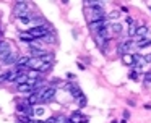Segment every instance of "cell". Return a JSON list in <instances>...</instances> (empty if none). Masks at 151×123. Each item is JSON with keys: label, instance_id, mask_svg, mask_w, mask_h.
<instances>
[{"label": "cell", "instance_id": "6da1fadb", "mask_svg": "<svg viewBox=\"0 0 151 123\" xmlns=\"http://www.w3.org/2000/svg\"><path fill=\"white\" fill-rule=\"evenodd\" d=\"M85 16L88 19V23H96V21L106 19V11H104V8H88L86 6Z\"/></svg>", "mask_w": 151, "mask_h": 123}, {"label": "cell", "instance_id": "7a4b0ae2", "mask_svg": "<svg viewBox=\"0 0 151 123\" xmlns=\"http://www.w3.org/2000/svg\"><path fill=\"white\" fill-rule=\"evenodd\" d=\"M28 8H29V3L28 2H17L13 5V15L17 18H23L28 15Z\"/></svg>", "mask_w": 151, "mask_h": 123}, {"label": "cell", "instance_id": "3957f363", "mask_svg": "<svg viewBox=\"0 0 151 123\" xmlns=\"http://www.w3.org/2000/svg\"><path fill=\"white\" fill-rule=\"evenodd\" d=\"M49 32V29L47 28H44V26H33V28L29 29V34L33 36L36 41H39L41 37H44V36Z\"/></svg>", "mask_w": 151, "mask_h": 123}, {"label": "cell", "instance_id": "277c9868", "mask_svg": "<svg viewBox=\"0 0 151 123\" xmlns=\"http://www.w3.org/2000/svg\"><path fill=\"white\" fill-rule=\"evenodd\" d=\"M55 94H57V89L54 86H49L46 91H44L42 96H41V104H47V102H50V100H54Z\"/></svg>", "mask_w": 151, "mask_h": 123}, {"label": "cell", "instance_id": "5b68a950", "mask_svg": "<svg viewBox=\"0 0 151 123\" xmlns=\"http://www.w3.org/2000/svg\"><path fill=\"white\" fill-rule=\"evenodd\" d=\"M67 122L68 123H83V122H88V117L83 115L80 110H76V112H73L72 115L67 118Z\"/></svg>", "mask_w": 151, "mask_h": 123}, {"label": "cell", "instance_id": "8992f818", "mask_svg": "<svg viewBox=\"0 0 151 123\" xmlns=\"http://www.w3.org/2000/svg\"><path fill=\"white\" fill-rule=\"evenodd\" d=\"M67 89L70 91V94H72V97L73 99H78V97H81L83 96V92H81V87L78 86V84H75V83H67Z\"/></svg>", "mask_w": 151, "mask_h": 123}, {"label": "cell", "instance_id": "52a82bcc", "mask_svg": "<svg viewBox=\"0 0 151 123\" xmlns=\"http://www.w3.org/2000/svg\"><path fill=\"white\" fill-rule=\"evenodd\" d=\"M10 52H12L10 44L5 42V41H2V44H0V60H5V57H7Z\"/></svg>", "mask_w": 151, "mask_h": 123}, {"label": "cell", "instance_id": "ba28073f", "mask_svg": "<svg viewBox=\"0 0 151 123\" xmlns=\"http://www.w3.org/2000/svg\"><path fill=\"white\" fill-rule=\"evenodd\" d=\"M106 26H107L106 19H102V21H96V23H89V31H93V32L98 34V32L101 31L102 28H106Z\"/></svg>", "mask_w": 151, "mask_h": 123}, {"label": "cell", "instance_id": "9c48e42d", "mask_svg": "<svg viewBox=\"0 0 151 123\" xmlns=\"http://www.w3.org/2000/svg\"><path fill=\"white\" fill-rule=\"evenodd\" d=\"M18 58H20V57H18V54L12 50L10 54L5 57V60H2V61H4V65H15V63L18 61Z\"/></svg>", "mask_w": 151, "mask_h": 123}, {"label": "cell", "instance_id": "30bf717a", "mask_svg": "<svg viewBox=\"0 0 151 123\" xmlns=\"http://www.w3.org/2000/svg\"><path fill=\"white\" fill-rule=\"evenodd\" d=\"M26 100H28L29 105H36V104H41V96L37 92H31L29 96L26 97Z\"/></svg>", "mask_w": 151, "mask_h": 123}, {"label": "cell", "instance_id": "8fae6325", "mask_svg": "<svg viewBox=\"0 0 151 123\" xmlns=\"http://www.w3.org/2000/svg\"><path fill=\"white\" fill-rule=\"evenodd\" d=\"M122 63L127 65V67H133V63H135V55H132V54H124V55H122Z\"/></svg>", "mask_w": 151, "mask_h": 123}, {"label": "cell", "instance_id": "7c38bea8", "mask_svg": "<svg viewBox=\"0 0 151 123\" xmlns=\"http://www.w3.org/2000/svg\"><path fill=\"white\" fill-rule=\"evenodd\" d=\"M132 45H133V41H130V39H128V41H125L124 44L119 45V50L122 52V55L128 54V52H130V49H132Z\"/></svg>", "mask_w": 151, "mask_h": 123}, {"label": "cell", "instance_id": "4fadbf2b", "mask_svg": "<svg viewBox=\"0 0 151 123\" xmlns=\"http://www.w3.org/2000/svg\"><path fill=\"white\" fill-rule=\"evenodd\" d=\"M18 37H20V41H21V42H28V44H31V42L36 41V39H34L33 36L29 34V31H26V32H20V34H18Z\"/></svg>", "mask_w": 151, "mask_h": 123}, {"label": "cell", "instance_id": "5bb4252c", "mask_svg": "<svg viewBox=\"0 0 151 123\" xmlns=\"http://www.w3.org/2000/svg\"><path fill=\"white\" fill-rule=\"evenodd\" d=\"M28 61H29V57H20V58H18V61L15 63V68H17V70L28 68Z\"/></svg>", "mask_w": 151, "mask_h": 123}, {"label": "cell", "instance_id": "9a60e30c", "mask_svg": "<svg viewBox=\"0 0 151 123\" xmlns=\"http://www.w3.org/2000/svg\"><path fill=\"white\" fill-rule=\"evenodd\" d=\"M18 91H20V92H23V94H28V96H29V94L33 92V87H31L28 83H24V84H20V86H18Z\"/></svg>", "mask_w": 151, "mask_h": 123}, {"label": "cell", "instance_id": "2e32d148", "mask_svg": "<svg viewBox=\"0 0 151 123\" xmlns=\"http://www.w3.org/2000/svg\"><path fill=\"white\" fill-rule=\"evenodd\" d=\"M39 42H46V44H52V42H55V37H54V34L49 31L46 36H44V37H41V39H39Z\"/></svg>", "mask_w": 151, "mask_h": 123}, {"label": "cell", "instance_id": "e0dca14e", "mask_svg": "<svg viewBox=\"0 0 151 123\" xmlns=\"http://www.w3.org/2000/svg\"><path fill=\"white\" fill-rule=\"evenodd\" d=\"M146 34H148V28H146V26H145V24L138 26V29H137V34H135V36H137V37H140V39H143Z\"/></svg>", "mask_w": 151, "mask_h": 123}, {"label": "cell", "instance_id": "ac0fdd59", "mask_svg": "<svg viewBox=\"0 0 151 123\" xmlns=\"http://www.w3.org/2000/svg\"><path fill=\"white\" fill-rule=\"evenodd\" d=\"M44 112H46V110H44V107L42 105H34L33 107V117H42L44 115Z\"/></svg>", "mask_w": 151, "mask_h": 123}, {"label": "cell", "instance_id": "d6986e66", "mask_svg": "<svg viewBox=\"0 0 151 123\" xmlns=\"http://www.w3.org/2000/svg\"><path fill=\"white\" fill-rule=\"evenodd\" d=\"M148 45H151V39H146V37H143V39H138V42H137V47H140V49H145V47H148Z\"/></svg>", "mask_w": 151, "mask_h": 123}, {"label": "cell", "instance_id": "ffe728a7", "mask_svg": "<svg viewBox=\"0 0 151 123\" xmlns=\"http://www.w3.org/2000/svg\"><path fill=\"white\" fill-rule=\"evenodd\" d=\"M109 29H111L114 34H119V32L122 31V24H120V23H112V24L109 26Z\"/></svg>", "mask_w": 151, "mask_h": 123}, {"label": "cell", "instance_id": "44dd1931", "mask_svg": "<svg viewBox=\"0 0 151 123\" xmlns=\"http://www.w3.org/2000/svg\"><path fill=\"white\" fill-rule=\"evenodd\" d=\"M76 102H78V107H80V109H83V107L88 105V99H86L85 94H83L81 97H78V99H76Z\"/></svg>", "mask_w": 151, "mask_h": 123}, {"label": "cell", "instance_id": "7402d4cb", "mask_svg": "<svg viewBox=\"0 0 151 123\" xmlns=\"http://www.w3.org/2000/svg\"><path fill=\"white\" fill-rule=\"evenodd\" d=\"M137 29H138V24H130V28H128V37H133L135 34H137Z\"/></svg>", "mask_w": 151, "mask_h": 123}, {"label": "cell", "instance_id": "603a6c76", "mask_svg": "<svg viewBox=\"0 0 151 123\" xmlns=\"http://www.w3.org/2000/svg\"><path fill=\"white\" fill-rule=\"evenodd\" d=\"M52 67H54L52 63H44V65H42V68L39 70V73H47V71H49Z\"/></svg>", "mask_w": 151, "mask_h": 123}, {"label": "cell", "instance_id": "cb8c5ba5", "mask_svg": "<svg viewBox=\"0 0 151 123\" xmlns=\"http://www.w3.org/2000/svg\"><path fill=\"white\" fill-rule=\"evenodd\" d=\"M119 16H120V13H119L117 10H114V11L109 13V18H111V19H115V18H119Z\"/></svg>", "mask_w": 151, "mask_h": 123}, {"label": "cell", "instance_id": "d4e9b609", "mask_svg": "<svg viewBox=\"0 0 151 123\" xmlns=\"http://www.w3.org/2000/svg\"><path fill=\"white\" fill-rule=\"evenodd\" d=\"M143 60H145V63H151V54L146 55V57H143Z\"/></svg>", "mask_w": 151, "mask_h": 123}, {"label": "cell", "instance_id": "484cf974", "mask_svg": "<svg viewBox=\"0 0 151 123\" xmlns=\"http://www.w3.org/2000/svg\"><path fill=\"white\" fill-rule=\"evenodd\" d=\"M145 79H146V81H151V71H150V73L145 74Z\"/></svg>", "mask_w": 151, "mask_h": 123}, {"label": "cell", "instance_id": "4316f807", "mask_svg": "<svg viewBox=\"0 0 151 123\" xmlns=\"http://www.w3.org/2000/svg\"><path fill=\"white\" fill-rule=\"evenodd\" d=\"M128 117H130V113H128V110H125V112H124V120H127Z\"/></svg>", "mask_w": 151, "mask_h": 123}, {"label": "cell", "instance_id": "83f0119b", "mask_svg": "<svg viewBox=\"0 0 151 123\" xmlns=\"http://www.w3.org/2000/svg\"><path fill=\"white\" fill-rule=\"evenodd\" d=\"M130 78H132V79H138V78H137V73H132Z\"/></svg>", "mask_w": 151, "mask_h": 123}, {"label": "cell", "instance_id": "f1b7e54d", "mask_svg": "<svg viewBox=\"0 0 151 123\" xmlns=\"http://www.w3.org/2000/svg\"><path fill=\"white\" fill-rule=\"evenodd\" d=\"M28 123H39V122H37V120H29Z\"/></svg>", "mask_w": 151, "mask_h": 123}, {"label": "cell", "instance_id": "f546056e", "mask_svg": "<svg viewBox=\"0 0 151 123\" xmlns=\"http://www.w3.org/2000/svg\"><path fill=\"white\" fill-rule=\"evenodd\" d=\"M0 44H2V34H0Z\"/></svg>", "mask_w": 151, "mask_h": 123}, {"label": "cell", "instance_id": "4dcf8cb0", "mask_svg": "<svg viewBox=\"0 0 151 123\" xmlns=\"http://www.w3.org/2000/svg\"><path fill=\"white\" fill-rule=\"evenodd\" d=\"M112 123H119V122H117V120H114V122H112Z\"/></svg>", "mask_w": 151, "mask_h": 123}, {"label": "cell", "instance_id": "1f68e13d", "mask_svg": "<svg viewBox=\"0 0 151 123\" xmlns=\"http://www.w3.org/2000/svg\"><path fill=\"white\" fill-rule=\"evenodd\" d=\"M83 123H88V122H83Z\"/></svg>", "mask_w": 151, "mask_h": 123}]
</instances>
